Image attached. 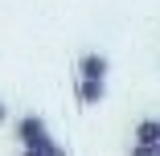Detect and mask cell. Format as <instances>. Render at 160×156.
<instances>
[{
  "label": "cell",
  "mask_w": 160,
  "mask_h": 156,
  "mask_svg": "<svg viewBox=\"0 0 160 156\" xmlns=\"http://www.w3.org/2000/svg\"><path fill=\"white\" fill-rule=\"evenodd\" d=\"M12 136H17V148H33V152H45V156H74L62 140H53L45 115H37V111H25L12 123Z\"/></svg>",
  "instance_id": "1"
},
{
  "label": "cell",
  "mask_w": 160,
  "mask_h": 156,
  "mask_svg": "<svg viewBox=\"0 0 160 156\" xmlns=\"http://www.w3.org/2000/svg\"><path fill=\"white\" fill-rule=\"evenodd\" d=\"M74 99H78L82 111L99 107V103L107 99V78H78V74H74Z\"/></svg>",
  "instance_id": "2"
},
{
  "label": "cell",
  "mask_w": 160,
  "mask_h": 156,
  "mask_svg": "<svg viewBox=\"0 0 160 156\" xmlns=\"http://www.w3.org/2000/svg\"><path fill=\"white\" fill-rule=\"evenodd\" d=\"M74 74H78V78H107V74H111V62H107V53H99V49H86V53L74 62Z\"/></svg>",
  "instance_id": "3"
},
{
  "label": "cell",
  "mask_w": 160,
  "mask_h": 156,
  "mask_svg": "<svg viewBox=\"0 0 160 156\" xmlns=\"http://www.w3.org/2000/svg\"><path fill=\"white\" fill-rule=\"evenodd\" d=\"M132 144H160V115H148L136 123V140Z\"/></svg>",
  "instance_id": "4"
},
{
  "label": "cell",
  "mask_w": 160,
  "mask_h": 156,
  "mask_svg": "<svg viewBox=\"0 0 160 156\" xmlns=\"http://www.w3.org/2000/svg\"><path fill=\"white\" fill-rule=\"evenodd\" d=\"M127 156H160V144H132Z\"/></svg>",
  "instance_id": "5"
},
{
  "label": "cell",
  "mask_w": 160,
  "mask_h": 156,
  "mask_svg": "<svg viewBox=\"0 0 160 156\" xmlns=\"http://www.w3.org/2000/svg\"><path fill=\"white\" fill-rule=\"evenodd\" d=\"M4 119H8V107H4V103H0V123H4Z\"/></svg>",
  "instance_id": "6"
}]
</instances>
